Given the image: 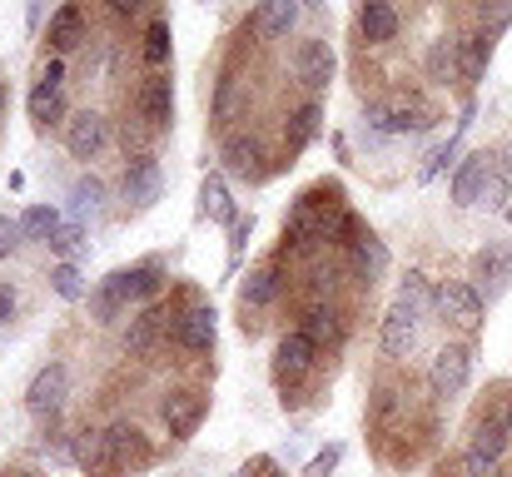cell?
<instances>
[{"instance_id":"1","label":"cell","mask_w":512,"mask_h":477,"mask_svg":"<svg viewBox=\"0 0 512 477\" xmlns=\"http://www.w3.org/2000/svg\"><path fill=\"white\" fill-rule=\"evenodd\" d=\"M468 378H473V348H468V343H448V348H438L433 373H428L433 393H438V398H458V393L468 388Z\"/></svg>"},{"instance_id":"2","label":"cell","mask_w":512,"mask_h":477,"mask_svg":"<svg viewBox=\"0 0 512 477\" xmlns=\"http://www.w3.org/2000/svg\"><path fill=\"white\" fill-rule=\"evenodd\" d=\"M368 125H373L378 135H408V130H428L433 115H428L418 100H388V105L368 110Z\"/></svg>"},{"instance_id":"3","label":"cell","mask_w":512,"mask_h":477,"mask_svg":"<svg viewBox=\"0 0 512 477\" xmlns=\"http://www.w3.org/2000/svg\"><path fill=\"white\" fill-rule=\"evenodd\" d=\"M65 393H70L65 363H45V368L30 378V388H25V408H30V413H55V408L65 403Z\"/></svg>"},{"instance_id":"4","label":"cell","mask_w":512,"mask_h":477,"mask_svg":"<svg viewBox=\"0 0 512 477\" xmlns=\"http://www.w3.org/2000/svg\"><path fill=\"white\" fill-rule=\"evenodd\" d=\"M160 189H165L160 159H155V155L130 159V169H125V199H130L135 209H150V204L160 199Z\"/></svg>"},{"instance_id":"5","label":"cell","mask_w":512,"mask_h":477,"mask_svg":"<svg viewBox=\"0 0 512 477\" xmlns=\"http://www.w3.org/2000/svg\"><path fill=\"white\" fill-rule=\"evenodd\" d=\"M105 140H110V130H105V115H95V110H80L65 125V150L75 159H95L105 150Z\"/></svg>"},{"instance_id":"6","label":"cell","mask_w":512,"mask_h":477,"mask_svg":"<svg viewBox=\"0 0 512 477\" xmlns=\"http://www.w3.org/2000/svg\"><path fill=\"white\" fill-rule=\"evenodd\" d=\"M488 184H493V155H468L458 164V174H453V204L468 209V204L488 199V194H483Z\"/></svg>"},{"instance_id":"7","label":"cell","mask_w":512,"mask_h":477,"mask_svg":"<svg viewBox=\"0 0 512 477\" xmlns=\"http://www.w3.org/2000/svg\"><path fill=\"white\" fill-rule=\"evenodd\" d=\"M438 309L453 318V323H463V328H478V323H483V294H478L473 284L453 279V284L438 289Z\"/></svg>"},{"instance_id":"8","label":"cell","mask_w":512,"mask_h":477,"mask_svg":"<svg viewBox=\"0 0 512 477\" xmlns=\"http://www.w3.org/2000/svg\"><path fill=\"white\" fill-rule=\"evenodd\" d=\"M294 75H299L309 90H324V85L334 80V50H329L324 40H304V45L294 50Z\"/></svg>"},{"instance_id":"9","label":"cell","mask_w":512,"mask_h":477,"mask_svg":"<svg viewBox=\"0 0 512 477\" xmlns=\"http://www.w3.org/2000/svg\"><path fill=\"white\" fill-rule=\"evenodd\" d=\"M473 274L483 279L488 299H498V294H503V289L512 284V249H508V244H488V249H478V259H473Z\"/></svg>"},{"instance_id":"10","label":"cell","mask_w":512,"mask_h":477,"mask_svg":"<svg viewBox=\"0 0 512 477\" xmlns=\"http://www.w3.org/2000/svg\"><path fill=\"white\" fill-rule=\"evenodd\" d=\"M299 5H304V0H259V10H254L249 30H254V35H264V40H279V35H289V30H294Z\"/></svg>"},{"instance_id":"11","label":"cell","mask_w":512,"mask_h":477,"mask_svg":"<svg viewBox=\"0 0 512 477\" xmlns=\"http://www.w3.org/2000/svg\"><path fill=\"white\" fill-rule=\"evenodd\" d=\"M413 343H418V314L403 309V304H393L388 318H383V353L388 358H408Z\"/></svg>"},{"instance_id":"12","label":"cell","mask_w":512,"mask_h":477,"mask_svg":"<svg viewBox=\"0 0 512 477\" xmlns=\"http://www.w3.org/2000/svg\"><path fill=\"white\" fill-rule=\"evenodd\" d=\"M314 338L309 333H284L279 338V353H274V373L279 378H299V373H309V363H314Z\"/></svg>"},{"instance_id":"13","label":"cell","mask_w":512,"mask_h":477,"mask_svg":"<svg viewBox=\"0 0 512 477\" xmlns=\"http://www.w3.org/2000/svg\"><path fill=\"white\" fill-rule=\"evenodd\" d=\"M75 458H80V468H85V473H95V477L120 473V458H115V448H110V438H105V433H80Z\"/></svg>"},{"instance_id":"14","label":"cell","mask_w":512,"mask_h":477,"mask_svg":"<svg viewBox=\"0 0 512 477\" xmlns=\"http://www.w3.org/2000/svg\"><path fill=\"white\" fill-rule=\"evenodd\" d=\"M174 338L189 353H209L214 348V309H189L184 318H174Z\"/></svg>"},{"instance_id":"15","label":"cell","mask_w":512,"mask_h":477,"mask_svg":"<svg viewBox=\"0 0 512 477\" xmlns=\"http://www.w3.org/2000/svg\"><path fill=\"white\" fill-rule=\"evenodd\" d=\"M204 398L199 393H174L170 403H165V423H170V438H189L199 423H204Z\"/></svg>"},{"instance_id":"16","label":"cell","mask_w":512,"mask_h":477,"mask_svg":"<svg viewBox=\"0 0 512 477\" xmlns=\"http://www.w3.org/2000/svg\"><path fill=\"white\" fill-rule=\"evenodd\" d=\"M140 115H145L150 125H160V130L174 120V90L165 75H150V80H145V90H140Z\"/></svg>"},{"instance_id":"17","label":"cell","mask_w":512,"mask_h":477,"mask_svg":"<svg viewBox=\"0 0 512 477\" xmlns=\"http://www.w3.org/2000/svg\"><path fill=\"white\" fill-rule=\"evenodd\" d=\"M125 304H130V284H125V269H120V274H110V279H105V284H100V289L90 294V309H95V318H100V323H115V314H120Z\"/></svg>"},{"instance_id":"18","label":"cell","mask_w":512,"mask_h":477,"mask_svg":"<svg viewBox=\"0 0 512 477\" xmlns=\"http://www.w3.org/2000/svg\"><path fill=\"white\" fill-rule=\"evenodd\" d=\"M363 35H368L373 45H383V40L398 35V10H393V0H363Z\"/></svg>"},{"instance_id":"19","label":"cell","mask_w":512,"mask_h":477,"mask_svg":"<svg viewBox=\"0 0 512 477\" xmlns=\"http://www.w3.org/2000/svg\"><path fill=\"white\" fill-rule=\"evenodd\" d=\"M105 438H110V448H115L120 468H125V463H150V448H145V433H140V428H130V423H115Z\"/></svg>"},{"instance_id":"20","label":"cell","mask_w":512,"mask_h":477,"mask_svg":"<svg viewBox=\"0 0 512 477\" xmlns=\"http://www.w3.org/2000/svg\"><path fill=\"white\" fill-rule=\"evenodd\" d=\"M398 304H403V309H413L418 318H428L433 309H438V294H433V284H428L423 274H408V279L398 284Z\"/></svg>"},{"instance_id":"21","label":"cell","mask_w":512,"mask_h":477,"mask_svg":"<svg viewBox=\"0 0 512 477\" xmlns=\"http://www.w3.org/2000/svg\"><path fill=\"white\" fill-rule=\"evenodd\" d=\"M80 35H85L80 5H60V10L50 15V40H55L60 50H75V45H80Z\"/></svg>"},{"instance_id":"22","label":"cell","mask_w":512,"mask_h":477,"mask_svg":"<svg viewBox=\"0 0 512 477\" xmlns=\"http://www.w3.org/2000/svg\"><path fill=\"white\" fill-rule=\"evenodd\" d=\"M25 110H30V120H35V125H50V120H60V115H65V100H60V85H45V80H40V85L30 90V100H25Z\"/></svg>"},{"instance_id":"23","label":"cell","mask_w":512,"mask_h":477,"mask_svg":"<svg viewBox=\"0 0 512 477\" xmlns=\"http://www.w3.org/2000/svg\"><path fill=\"white\" fill-rule=\"evenodd\" d=\"M199 199H204V214H209L214 224H234V219H239V214H234V199H229V189H224V179H204Z\"/></svg>"},{"instance_id":"24","label":"cell","mask_w":512,"mask_h":477,"mask_svg":"<svg viewBox=\"0 0 512 477\" xmlns=\"http://www.w3.org/2000/svg\"><path fill=\"white\" fill-rule=\"evenodd\" d=\"M299 333H309L314 338V348H324V343H334L339 338V314L329 309V304H314L309 314H304V328Z\"/></svg>"},{"instance_id":"25","label":"cell","mask_w":512,"mask_h":477,"mask_svg":"<svg viewBox=\"0 0 512 477\" xmlns=\"http://www.w3.org/2000/svg\"><path fill=\"white\" fill-rule=\"evenodd\" d=\"M65 224H60V209H45V204H35V209H25L20 214V234H35V239H55Z\"/></svg>"},{"instance_id":"26","label":"cell","mask_w":512,"mask_h":477,"mask_svg":"<svg viewBox=\"0 0 512 477\" xmlns=\"http://www.w3.org/2000/svg\"><path fill=\"white\" fill-rule=\"evenodd\" d=\"M100 199H105V184H100L95 174H90V179H80V184L70 189V219L80 224L85 214H95V209H100Z\"/></svg>"},{"instance_id":"27","label":"cell","mask_w":512,"mask_h":477,"mask_svg":"<svg viewBox=\"0 0 512 477\" xmlns=\"http://www.w3.org/2000/svg\"><path fill=\"white\" fill-rule=\"evenodd\" d=\"M274 294H279L274 269H254V274L244 279V309H264V304H274Z\"/></svg>"},{"instance_id":"28","label":"cell","mask_w":512,"mask_h":477,"mask_svg":"<svg viewBox=\"0 0 512 477\" xmlns=\"http://www.w3.org/2000/svg\"><path fill=\"white\" fill-rule=\"evenodd\" d=\"M125 284H130V299H155L165 274H160V264H140V269H125Z\"/></svg>"},{"instance_id":"29","label":"cell","mask_w":512,"mask_h":477,"mask_svg":"<svg viewBox=\"0 0 512 477\" xmlns=\"http://www.w3.org/2000/svg\"><path fill=\"white\" fill-rule=\"evenodd\" d=\"M383 269H388V249H383V244H378L373 234H368V239H358V274H363V279L373 284V279H378Z\"/></svg>"},{"instance_id":"30","label":"cell","mask_w":512,"mask_h":477,"mask_svg":"<svg viewBox=\"0 0 512 477\" xmlns=\"http://www.w3.org/2000/svg\"><path fill=\"white\" fill-rule=\"evenodd\" d=\"M508 443H512L508 428H503V423H488V428H478V438H473V448H468V453H478V458H493V463H498Z\"/></svg>"},{"instance_id":"31","label":"cell","mask_w":512,"mask_h":477,"mask_svg":"<svg viewBox=\"0 0 512 477\" xmlns=\"http://www.w3.org/2000/svg\"><path fill=\"white\" fill-rule=\"evenodd\" d=\"M224 159H229V169L234 174H259V145L254 140H229V150H224Z\"/></svg>"},{"instance_id":"32","label":"cell","mask_w":512,"mask_h":477,"mask_svg":"<svg viewBox=\"0 0 512 477\" xmlns=\"http://www.w3.org/2000/svg\"><path fill=\"white\" fill-rule=\"evenodd\" d=\"M50 284H55V294H60L65 304H75V299L85 294V284H80V269H75L70 259H60V264H55V274H50Z\"/></svg>"},{"instance_id":"33","label":"cell","mask_w":512,"mask_h":477,"mask_svg":"<svg viewBox=\"0 0 512 477\" xmlns=\"http://www.w3.org/2000/svg\"><path fill=\"white\" fill-rule=\"evenodd\" d=\"M145 60H150V65H165V60H170V20H155V25L145 30Z\"/></svg>"},{"instance_id":"34","label":"cell","mask_w":512,"mask_h":477,"mask_svg":"<svg viewBox=\"0 0 512 477\" xmlns=\"http://www.w3.org/2000/svg\"><path fill=\"white\" fill-rule=\"evenodd\" d=\"M478 20H483V35H498L512 25V0H483L478 5Z\"/></svg>"},{"instance_id":"35","label":"cell","mask_w":512,"mask_h":477,"mask_svg":"<svg viewBox=\"0 0 512 477\" xmlns=\"http://www.w3.org/2000/svg\"><path fill=\"white\" fill-rule=\"evenodd\" d=\"M314 130H319V105H304V110L294 115V145H309Z\"/></svg>"},{"instance_id":"36","label":"cell","mask_w":512,"mask_h":477,"mask_svg":"<svg viewBox=\"0 0 512 477\" xmlns=\"http://www.w3.org/2000/svg\"><path fill=\"white\" fill-rule=\"evenodd\" d=\"M150 343H155V314L135 318V328H130V348H135V353H145Z\"/></svg>"},{"instance_id":"37","label":"cell","mask_w":512,"mask_h":477,"mask_svg":"<svg viewBox=\"0 0 512 477\" xmlns=\"http://www.w3.org/2000/svg\"><path fill=\"white\" fill-rule=\"evenodd\" d=\"M50 249H55L60 259H70V254L80 249V224H65V229H60V234L50 239Z\"/></svg>"},{"instance_id":"38","label":"cell","mask_w":512,"mask_h":477,"mask_svg":"<svg viewBox=\"0 0 512 477\" xmlns=\"http://www.w3.org/2000/svg\"><path fill=\"white\" fill-rule=\"evenodd\" d=\"M339 458H343V448H339V443H329V448H324V453L309 463V477H329L334 468H339Z\"/></svg>"},{"instance_id":"39","label":"cell","mask_w":512,"mask_h":477,"mask_svg":"<svg viewBox=\"0 0 512 477\" xmlns=\"http://www.w3.org/2000/svg\"><path fill=\"white\" fill-rule=\"evenodd\" d=\"M20 244V219L0 214V259H10V249Z\"/></svg>"},{"instance_id":"40","label":"cell","mask_w":512,"mask_h":477,"mask_svg":"<svg viewBox=\"0 0 512 477\" xmlns=\"http://www.w3.org/2000/svg\"><path fill=\"white\" fill-rule=\"evenodd\" d=\"M229 234H234V239H229V249H234V259H239V254H244V239L254 234V219H234V224H229Z\"/></svg>"},{"instance_id":"41","label":"cell","mask_w":512,"mask_h":477,"mask_svg":"<svg viewBox=\"0 0 512 477\" xmlns=\"http://www.w3.org/2000/svg\"><path fill=\"white\" fill-rule=\"evenodd\" d=\"M468 477H503V468H498L493 458H478V453H468Z\"/></svg>"},{"instance_id":"42","label":"cell","mask_w":512,"mask_h":477,"mask_svg":"<svg viewBox=\"0 0 512 477\" xmlns=\"http://www.w3.org/2000/svg\"><path fill=\"white\" fill-rule=\"evenodd\" d=\"M45 20V0H25V30H40Z\"/></svg>"},{"instance_id":"43","label":"cell","mask_w":512,"mask_h":477,"mask_svg":"<svg viewBox=\"0 0 512 477\" xmlns=\"http://www.w3.org/2000/svg\"><path fill=\"white\" fill-rule=\"evenodd\" d=\"M40 80H45V85H60V80H65V60H50Z\"/></svg>"},{"instance_id":"44","label":"cell","mask_w":512,"mask_h":477,"mask_svg":"<svg viewBox=\"0 0 512 477\" xmlns=\"http://www.w3.org/2000/svg\"><path fill=\"white\" fill-rule=\"evenodd\" d=\"M10 318H15V294L0 289V323H10Z\"/></svg>"},{"instance_id":"45","label":"cell","mask_w":512,"mask_h":477,"mask_svg":"<svg viewBox=\"0 0 512 477\" xmlns=\"http://www.w3.org/2000/svg\"><path fill=\"white\" fill-rule=\"evenodd\" d=\"M140 5H145V0H110V10H115V15H135Z\"/></svg>"},{"instance_id":"46","label":"cell","mask_w":512,"mask_h":477,"mask_svg":"<svg viewBox=\"0 0 512 477\" xmlns=\"http://www.w3.org/2000/svg\"><path fill=\"white\" fill-rule=\"evenodd\" d=\"M503 428H508V438H512V408H508V418H503Z\"/></svg>"},{"instance_id":"47","label":"cell","mask_w":512,"mask_h":477,"mask_svg":"<svg viewBox=\"0 0 512 477\" xmlns=\"http://www.w3.org/2000/svg\"><path fill=\"white\" fill-rule=\"evenodd\" d=\"M304 5H314V10H319V5H324V0H304Z\"/></svg>"},{"instance_id":"48","label":"cell","mask_w":512,"mask_h":477,"mask_svg":"<svg viewBox=\"0 0 512 477\" xmlns=\"http://www.w3.org/2000/svg\"><path fill=\"white\" fill-rule=\"evenodd\" d=\"M0 105H5V90H0Z\"/></svg>"}]
</instances>
